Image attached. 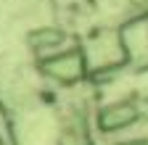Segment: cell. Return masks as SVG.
Wrapping results in <instances>:
<instances>
[{
  "instance_id": "cell-3",
  "label": "cell",
  "mask_w": 148,
  "mask_h": 145,
  "mask_svg": "<svg viewBox=\"0 0 148 145\" xmlns=\"http://www.w3.org/2000/svg\"><path fill=\"white\" fill-rule=\"evenodd\" d=\"M27 42H29V50L37 56V61H42V58L53 56V53L69 48V34L58 27H53V24H42V27L29 32Z\"/></svg>"
},
{
  "instance_id": "cell-2",
  "label": "cell",
  "mask_w": 148,
  "mask_h": 145,
  "mask_svg": "<svg viewBox=\"0 0 148 145\" xmlns=\"http://www.w3.org/2000/svg\"><path fill=\"white\" fill-rule=\"evenodd\" d=\"M143 116H145V108L138 98H119L98 108L95 124L103 135H127L135 124L143 121Z\"/></svg>"
},
{
  "instance_id": "cell-1",
  "label": "cell",
  "mask_w": 148,
  "mask_h": 145,
  "mask_svg": "<svg viewBox=\"0 0 148 145\" xmlns=\"http://www.w3.org/2000/svg\"><path fill=\"white\" fill-rule=\"evenodd\" d=\"M40 63V74L50 82V84H58V87H79L87 77H90V66L85 58V50L82 48H64L53 56L37 61Z\"/></svg>"
}]
</instances>
